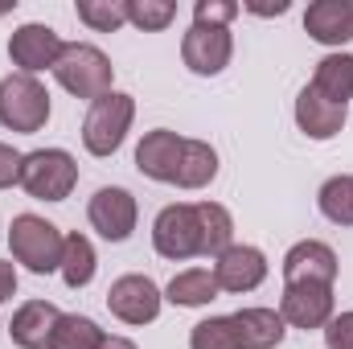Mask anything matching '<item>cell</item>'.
Segmentation results:
<instances>
[{
  "label": "cell",
  "mask_w": 353,
  "mask_h": 349,
  "mask_svg": "<svg viewBox=\"0 0 353 349\" xmlns=\"http://www.w3.org/2000/svg\"><path fill=\"white\" fill-rule=\"evenodd\" d=\"M62 243H66V235L54 222L37 218V214H17L12 226H8L12 259L25 263L33 275H50V271L62 267Z\"/></svg>",
  "instance_id": "6da1fadb"
},
{
  "label": "cell",
  "mask_w": 353,
  "mask_h": 349,
  "mask_svg": "<svg viewBox=\"0 0 353 349\" xmlns=\"http://www.w3.org/2000/svg\"><path fill=\"white\" fill-rule=\"evenodd\" d=\"M111 74H115L111 58L99 46H90V41L62 46V58L54 62V79L70 90L74 99H90V103L111 90Z\"/></svg>",
  "instance_id": "7a4b0ae2"
},
{
  "label": "cell",
  "mask_w": 353,
  "mask_h": 349,
  "mask_svg": "<svg viewBox=\"0 0 353 349\" xmlns=\"http://www.w3.org/2000/svg\"><path fill=\"white\" fill-rule=\"evenodd\" d=\"M132 119H136V99L132 94L107 90L103 99H94L87 119H83V144H87V152L90 157H111L123 144Z\"/></svg>",
  "instance_id": "3957f363"
},
{
  "label": "cell",
  "mask_w": 353,
  "mask_h": 349,
  "mask_svg": "<svg viewBox=\"0 0 353 349\" xmlns=\"http://www.w3.org/2000/svg\"><path fill=\"white\" fill-rule=\"evenodd\" d=\"M79 185V165L66 148H37L21 161V189L37 201H66Z\"/></svg>",
  "instance_id": "277c9868"
},
{
  "label": "cell",
  "mask_w": 353,
  "mask_h": 349,
  "mask_svg": "<svg viewBox=\"0 0 353 349\" xmlns=\"http://www.w3.org/2000/svg\"><path fill=\"white\" fill-rule=\"evenodd\" d=\"M50 119V90L41 87L33 74H8L0 79V123L8 132L33 136Z\"/></svg>",
  "instance_id": "5b68a950"
},
{
  "label": "cell",
  "mask_w": 353,
  "mask_h": 349,
  "mask_svg": "<svg viewBox=\"0 0 353 349\" xmlns=\"http://www.w3.org/2000/svg\"><path fill=\"white\" fill-rule=\"evenodd\" d=\"M152 247L161 259H193L201 255V222H197V206H165L152 222Z\"/></svg>",
  "instance_id": "8992f818"
},
{
  "label": "cell",
  "mask_w": 353,
  "mask_h": 349,
  "mask_svg": "<svg viewBox=\"0 0 353 349\" xmlns=\"http://www.w3.org/2000/svg\"><path fill=\"white\" fill-rule=\"evenodd\" d=\"M230 54H234V37L230 29L222 25H193L185 37H181V58L193 74L201 79H214L230 66Z\"/></svg>",
  "instance_id": "52a82bcc"
},
{
  "label": "cell",
  "mask_w": 353,
  "mask_h": 349,
  "mask_svg": "<svg viewBox=\"0 0 353 349\" xmlns=\"http://www.w3.org/2000/svg\"><path fill=\"white\" fill-rule=\"evenodd\" d=\"M161 288L148 275H119L107 288V308L111 317H119L123 325H148L161 317Z\"/></svg>",
  "instance_id": "ba28073f"
},
{
  "label": "cell",
  "mask_w": 353,
  "mask_h": 349,
  "mask_svg": "<svg viewBox=\"0 0 353 349\" xmlns=\"http://www.w3.org/2000/svg\"><path fill=\"white\" fill-rule=\"evenodd\" d=\"M279 317L292 329H325L333 321V283H283Z\"/></svg>",
  "instance_id": "9c48e42d"
},
{
  "label": "cell",
  "mask_w": 353,
  "mask_h": 349,
  "mask_svg": "<svg viewBox=\"0 0 353 349\" xmlns=\"http://www.w3.org/2000/svg\"><path fill=\"white\" fill-rule=\"evenodd\" d=\"M87 218L107 243H123V239H132V230H136V197H132L128 189H119V185H103V189L90 197Z\"/></svg>",
  "instance_id": "30bf717a"
},
{
  "label": "cell",
  "mask_w": 353,
  "mask_h": 349,
  "mask_svg": "<svg viewBox=\"0 0 353 349\" xmlns=\"http://www.w3.org/2000/svg\"><path fill=\"white\" fill-rule=\"evenodd\" d=\"M62 37L50 29V25H21L12 37H8V58L12 66H21V74H37V70H54V62L62 58Z\"/></svg>",
  "instance_id": "8fae6325"
},
{
  "label": "cell",
  "mask_w": 353,
  "mask_h": 349,
  "mask_svg": "<svg viewBox=\"0 0 353 349\" xmlns=\"http://www.w3.org/2000/svg\"><path fill=\"white\" fill-rule=\"evenodd\" d=\"M214 279L222 292H255L267 279V255L259 247H247V243H230L218 263H214Z\"/></svg>",
  "instance_id": "7c38bea8"
},
{
  "label": "cell",
  "mask_w": 353,
  "mask_h": 349,
  "mask_svg": "<svg viewBox=\"0 0 353 349\" xmlns=\"http://www.w3.org/2000/svg\"><path fill=\"white\" fill-rule=\"evenodd\" d=\"M337 279V255L329 243L304 239L283 255V283H333Z\"/></svg>",
  "instance_id": "4fadbf2b"
},
{
  "label": "cell",
  "mask_w": 353,
  "mask_h": 349,
  "mask_svg": "<svg viewBox=\"0 0 353 349\" xmlns=\"http://www.w3.org/2000/svg\"><path fill=\"white\" fill-rule=\"evenodd\" d=\"M181 148H185V140H181L176 132L157 128V132H148V136L140 140V148H136V169L144 177H152V181L173 185L176 165H181Z\"/></svg>",
  "instance_id": "5bb4252c"
},
{
  "label": "cell",
  "mask_w": 353,
  "mask_h": 349,
  "mask_svg": "<svg viewBox=\"0 0 353 349\" xmlns=\"http://www.w3.org/2000/svg\"><path fill=\"white\" fill-rule=\"evenodd\" d=\"M304 33L321 46L353 41V0H316L304 12Z\"/></svg>",
  "instance_id": "9a60e30c"
},
{
  "label": "cell",
  "mask_w": 353,
  "mask_h": 349,
  "mask_svg": "<svg viewBox=\"0 0 353 349\" xmlns=\"http://www.w3.org/2000/svg\"><path fill=\"white\" fill-rule=\"evenodd\" d=\"M345 107L341 103H329L325 94H316L312 87H304L296 94V123L308 140H333L341 128H345Z\"/></svg>",
  "instance_id": "2e32d148"
},
{
  "label": "cell",
  "mask_w": 353,
  "mask_h": 349,
  "mask_svg": "<svg viewBox=\"0 0 353 349\" xmlns=\"http://www.w3.org/2000/svg\"><path fill=\"white\" fill-rule=\"evenodd\" d=\"M58 317H62V312H58L50 300H29V304H21V308L12 312V321H8V337H12V346L50 349V337H54Z\"/></svg>",
  "instance_id": "e0dca14e"
},
{
  "label": "cell",
  "mask_w": 353,
  "mask_h": 349,
  "mask_svg": "<svg viewBox=\"0 0 353 349\" xmlns=\"http://www.w3.org/2000/svg\"><path fill=\"white\" fill-rule=\"evenodd\" d=\"M230 325H234V337L239 349H275L283 341L288 325L275 308H243V312H230Z\"/></svg>",
  "instance_id": "ac0fdd59"
},
{
  "label": "cell",
  "mask_w": 353,
  "mask_h": 349,
  "mask_svg": "<svg viewBox=\"0 0 353 349\" xmlns=\"http://www.w3.org/2000/svg\"><path fill=\"white\" fill-rule=\"evenodd\" d=\"M218 279L210 267H189V271H176L165 288V300H173L176 308H201L210 300H218Z\"/></svg>",
  "instance_id": "d6986e66"
},
{
  "label": "cell",
  "mask_w": 353,
  "mask_h": 349,
  "mask_svg": "<svg viewBox=\"0 0 353 349\" xmlns=\"http://www.w3.org/2000/svg\"><path fill=\"white\" fill-rule=\"evenodd\" d=\"M312 90L325 94L329 103H350L353 99V54H329L316 62V74H312Z\"/></svg>",
  "instance_id": "ffe728a7"
},
{
  "label": "cell",
  "mask_w": 353,
  "mask_h": 349,
  "mask_svg": "<svg viewBox=\"0 0 353 349\" xmlns=\"http://www.w3.org/2000/svg\"><path fill=\"white\" fill-rule=\"evenodd\" d=\"M218 177V152L205 140H185L181 148V165H176V181L181 189H201Z\"/></svg>",
  "instance_id": "44dd1931"
},
{
  "label": "cell",
  "mask_w": 353,
  "mask_h": 349,
  "mask_svg": "<svg viewBox=\"0 0 353 349\" xmlns=\"http://www.w3.org/2000/svg\"><path fill=\"white\" fill-rule=\"evenodd\" d=\"M197 222H201V255H222L234 239V218L218 201H197Z\"/></svg>",
  "instance_id": "7402d4cb"
},
{
  "label": "cell",
  "mask_w": 353,
  "mask_h": 349,
  "mask_svg": "<svg viewBox=\"0 0 353 349\" xmlns=\"http://www.w3.org/2000/svg\"><path fill=\"white\" fill-rule=\"evenodd\" d=\"M62 279H66V288H87L90 279H94V247H90L87 235H66V243H62Z\"/></svg>",
  "instance_id": "603a6c76"
},
{
  "label": "cell",
  "mask_w": 353,
  "mask_h": 349,
  "mask_svg": "<svg viewBox=\"0 0 353 349\" xmlns=\"http://www.w3.org/2000/svg\"><path fill=\"white\" fill-rule=\"evenodd\" d=\"M107 333L90 321V317H79V312H62L58 325H54V337H50V349H99Z\"/></svg>",
  "instance_id": "cb8c5ba5"
},
{
  "label": "cell",
  "mask_w": 353,
  "mask_h": 349,
  "mask_svg": "<svg viewBox=\"0 0 353 349\" xmlns=\"http://www.w3.org/2000/svg\"><path fill=\"white\" fill-rule=\"evenodd\" d=\"M321 201V214L333 222V226H353V173H337L329 177L316 193Z\"/></svg>",
  "instance_id": "d4e9b609"
},
{
  "label": "cell",
  "mask_w": 353,
  "mask_h": 349,
  "mask_svg": "<svg viewBox=\"0 0 353 349\" xmlns=\"http://www.w3.org/2000/svg\"><path fill=\"white\" fill-rule=\"evenodd\" d=\"M79 21L94 33H115L128 25V0H79Z\"/></svg>",
  "instance_id": "484cf974"
},
{
  "label": "cell",
  "mask_w": 353,
  "mask_h": 349,
  "mask_svg": "<svg viewBox=\"0 0 353 349\" xmlns=\"http://www.w3.org/2000/svg\"><path fill=\"white\" fill-rule=\"evenodd\" d=\"M128 21L140 33H161L176 21V4L173 0H128Z\"/></svg>",
  "instance_id": "4316f807"
},
{
  "label": "cell",
  "mask_w": 353,
  "mask_h": 349,
  "mask_svg": "<svg viewBox=\"0 0 353 349\" xmlns=\"http://www.w3.org/2000/svg\"><path fill=\"white\" fill-rule=\"evenodd\" d=\"M189 349H239L230 317H210L189 329Z\"/></svg>",
  "instance_id": "83f0119b"
},
{
  "label": "cell",
  "mask_w": 353,
  "mask_h": 349,
  "mask_svg": "<svg viewBox=\"0 0 353 349\" xmlns=\"http://www.w3.org/2000/svg\"><path fill=\"white\" fill-rule=\"evenodd\" d=\"M243 12V4H234V0H197L193 4V25H222V29H230V21Z\"/></svg>",
  "instance_id": "f1b7e54d"
},
{
  "label": "cell",
  "mask_w": 353,
  "mask_h": 349,
  "mask_svg": "<svg viewBox=\"0 0 353 349\" xmlns=\"http://www.w3.org/2000/svg\"><path fill=\"white\" fill-rule=\"evenodd\" d=\"M325 346L329 349H353V312H337L325 325Z\"/></svg>",
  "instance_id": "f546056e"
},
{
  "label": "cell",
  "mask_w": 353,
  "mask_h": 349,
  "mask_svg": "<svg viewBox=\"0 0 353 349\" xmlns=\"http://www.w3.org/2000/svg\"><path fill=\"white\" fill-rule=\"evenodd\" d=\"M21 152L12 148V144H0V189H8V185H21Z\"/></svg>",
  "instance_id": "4dcf8cb0"
},
{
  "label": "cell",
  "mask_w": 353,
  "mask_h": 349,
  "mask_svg": "<svg viewBox=\"0 0 353 349\" xmlns=\"http://www.w3.org/2000/svg\"><path fill=\"white\" fill-rule=\"evenodd\" d=\"M12 292H17V267L0 259V304H4V300H12Z\"/></svg>",
  "instance_id": "1f68e13d"
},
{
  "label": "cell",
  "mask_w": 353,
  "mask_h": 349,
  "mask_svg": "<svg viewBox=\"0 0 353 349\" xmlns=\"http://www.w3.org/2000/svg\"><path fill=\"white\" fill-rule=\"evenodd\" d=\"M247 12H255V17H283V12H288V0H275V4H247Z\"/></svg>",
  "instance_id": "d6a6232c"
},
{
  "label": "cell",
  "mask_w": 353,
  "mask_h": 349,
  "mask_svg": "<svg viewBox=\"0 0 353 349\" xmlns=\"http://www.w3.org/2000/svg\"><path fill=\"white\" fill-rule=\"evenodd\" d=\"M99 349H136V341H128V337H103Z\"/></svg>",
  "instance_id": "836d02e7"
}]
</instances>
